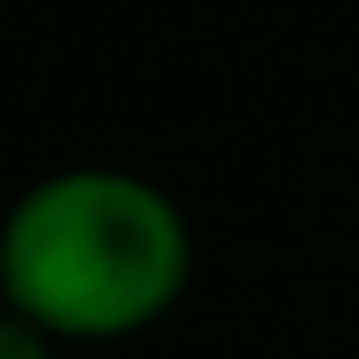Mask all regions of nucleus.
Here are the masks:
<instances>
[{"label":"nucleus","instance_id":"1","mask_svg":"<svg viewBox=\"0 0 359 359\" xmlns=\"http://www.w3.org/2000/svg\"><path fill=\"white\" fill-rule=\"evenodd\" d=\"M200 246L160 180L107 160L27 180L0 213V306L60 346H120L187 299Z\"/></svg>","mask_w":359,"mask_h":359},{"label":"nucleus","instance_id":"2","mask_svg":"<svg viewBox=\"0 0 359 359\" xmlns=\"http://www.w3.org/2000/svg\"><path fill=\"white\" fill-rule=\"evenodd\" d=\"M0 359H67V346L34 320H20L13 306H0Z\"/></svg>","mask_w":359,"mask_h":359}]
</instances>
